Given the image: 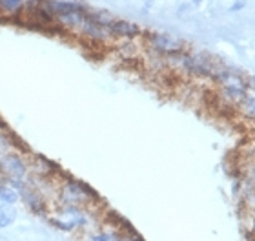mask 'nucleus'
<instances>
[{"instance_id":"nucleus-1","label":"nucleus","mask_w":255,"mask_h":241,"mask_svg":"<svg viewBox=\"0 0 255 241\" xmlns=\"http://www.w3.org/2000/svg\"><path fill=\"white\" fill-rule=\"evenodd\" d=\"M212 80H215V84L219 86V93L223 97V101L228 104H237L241 106V102L245 101L250 88H248V79L237 70L226 68V66L219 64L215 68L212 75Z\"/></svg>"},{"instance_id":"nucleus-2","label":"nucleus","mask_w":255,"mask_h":241,"mask_svg":"<svg viewBox=\"0 0 255 241\" xmlns=\"http://www.w3.org/2000/svg\"><path fill=\"white\" fill-rule=\"evenodd\" d=\"M0 176L2 181L20 188L29 179V161L24 157V154L13 148L0 157Z\"/></svg>"},{"instance_id":"nucleus-3","label":"nucleus","mask_w":255,"mask_h":241,"mask_svg":"<svg viewBox=\"0 0 255 241\" xmlns=\"http://www.w3.org/2000/svg\"><path fill=\"white\" fill-rule=\"evenodd\" d=\"M140 38H142L144 46L148 48V51L160 55L164 59L186 49V42L182 38L168 31H144Z\"/></svg>"},{"instance_id":"nucleus-4","label":"nucleus","mask_w":255,"mask_h":241,"mask_svg":"<svg viewBox=\"0 0 255 241\" xmlns=\"http://www.w3.org/2000/svg\"><path fill=\"white\" fill-rule=\"evenodd\" d=\"M59 198L64 205H75V207H84L90 201H101L93 188L71 177H66L59 187Z\"/></svg>"},{"instance_id":"nucleus-5","label":"nucleus","mask_w":255,"mask_h":241,"mask_svg":"<svg viewBox=\"0 0 255 241\" xmlns=\"http://www.w3.org/2000/svg\"><path fill=\"white\" fill-rule=\"evenodd\" d=\"M53 223L62 231H75L77 227H82L86 223V218L82 214L80 207L75 205H64L59 209V214L53 218Z\"/></svg>"},{"instance_id":"nucleus-6","label":"nucleus","mask_w":255,"mask_h":241,"mask_svg":"<svg viewBox=\"0 0 255 241\" xmlns=\"http://www.w3.org/2000/svg\"><path fill=\"white\" fill-rule=\"evenodd\" d=\"M108 29L112 33L113 40H135V38L142 37L144 33L140 26H137L131 20H126V18H113Z\"/></svg>"},{"instance_id":"nucleus-7","label":"nucleus","mask_w":255,"mask_h":241,"mask_svg":"<svg viewBox=\"0 0 255 241\" xmlns=\"http://www.w3.org/2000/svg\"><path fill=\"white\" fill-rule=\"evenodd\" d=\"M18 192H20V199L26 201V205L33 210V212L42 214L44 210H46V199H44L42 192H40L37 187H33L31 183L26 181L20 188H18Z\"/></svg>"},{"instance_id":"nucleus-8","label":"nucleus","mask_w":255,"mask_h":241,"mask_svg":"<svg viewBox=\"0 0 255 241\" xmlns=\"http://www.w3.org/2000/svg\"><path fill=\"white\" fill-rule=\"evenodd\" d=\"M29 170H35V174H37L35 177H38V179H49L51 176L57 174L59 168L55 165H51L46 157L37 156L33 157V161H29Z\"/></svg>"},{"instance_id":"nucleus-9","label":"nucleus","mask_w":255,"mask_h":241,"mask_svg":"<svg viewBox=\"0 0 255 241\" xmlns=\"http://www.w3.org/2000/svg\"><path fill=\"white\" fill-rule=\"evenodd\" d=\"M26 0H0V16H20Z\"/></svg>"},{"instance_id":"nucleus-10","label":"nucleus","mask_w":255,"mask_h":241,"mask_svg":"<svg viewBox=\"0 0 255 241\" xmlns=\"http://www.w3.org/2000/svg\"><path fill=\"white\" fill-rule=\"evenodd\" d=\"M18 199H20V192H18V188L13 187L11 183L0 181V203L15 205Z\"/></svg>"},{"instance_id":"nucleus-11","label":"nucleus","mask_w":255,"mask_h":241,"mask_svg":"<svg viewBox=\"0 0 255 241\" xmlns=\"http://www.w3.org/2000/svg\"><path fill=\"white\" fill-rule=\"evenodd\" d=\"M15 209L11 207V205H4L0 207V229H5V227H9L13 221H15Z\"/></svg>"},{"instance_id":"nucleus-12","label":"nucleus","mask_w":255,"mask_h":241,"mask_svg":"<svg viewBox=\"0 0 255 241\" xmlns=\"http://www.w3.org/2000/svg\"><path fill=\"white\" fill-rule=\"evenodd\" d=\"M241 108H243V112H245L246 117L254 119L255 121V95H250V93H248V97L241 102Z\"/></svg>"},{"instance_id":"nucleus-13","label":"nucleus","mask_w":255,"mask_h":241,"mask_svg":"<svg viewBox=\"0 0 255 241\" xmlns=\"http://www.w3.org/2000/svg\"><path fill=\"white\" fill-rule=\"evenodd\" d=\"M9 150H13V145H11V137L7 134H4L2 130H0V157L7 154Z\"/></svg>"},{"instance_id":"nucleus-14","label":"nucleus","mask_w":255,"mask_h":241,"mask_svg":"<svg viewBox=\"0 0 255 241\" xmlns=\"http://www.w3.org/2000/svg\"><path fill=\"white\" fill-rule=\"evenodd\" d=\"M90 241H119V238L115 234H108V232H102V234H95Z\"/></svg>"},{"instance_id":"nucleus-15","label":"nucleus","mask_w":255,"mask_h":241,"mask_svg":"<svg viewBox=\"0 0 255 241\" xmlns=\"http://www.w3.org/2000/svg\"><path fill=\"white\" fill-rule=\"evenodd\" d=\"M119 241H144V240L138 236L137 232L133 231V232H128V234H124V236H121V238H119Z\"/></svg>"},{"instance_id":"nucleus-16","label":"nucleus","mask_w":255,"mask_h":241,"mask_svg":"<svg viewBox=\"0 0 255 241\" xmlns=\"http://www.w3.org/2000/svg\"><path fill=\"white\" fill-rule=\"evenodd\" d=\"M246 7V0H235L234 4L230 5V13H237V11L245 9Z\"/></svg>"},{"instance_id":"nucleus-17","label":"nucleus","mask_w":255,"mask_h":241,"mask_svg":"<svg viewBox=\"0 0 255 241\" xmlns=\"http://www.w3.org/2000/svg\"><path fill=\"white\" fill-rule=\"evenodd\" d=\"M191 7H193V5H191V2H182V4L179 5V9H177V15H179V16H184L188 13V11L191 9Z\"/></svg>"},{"instance_id":"nucleus-18","label":"nucleus","mask_w":255,"mask_h":241,"mask_svg":"<svg viewBox=\"0 0 255 241\" xmlns=\"http://www.w3.org/2000/svg\"><path fill=\"white\" fill-rule=\"evenodd\" d=\"M248 88H250L252 91H255V75L248 79Z\"/></svg>"},{"instance_id":"nucleus-19","label":"nucleus","mask_w":255,"mask_h":241,"mask_svg":"<svg viewBox=\"0 0 255 241\" xmlns=\"http://www.w3.org/2000/svg\"><path fill=\"white\" fill-rule=\"evenodd\" d=\"M204 0H191V5H201Z\"/></svg>"},{"instance_id":"nucleus-20","label":"nucleus","mask_w":255,"mask_h":241,"mask_svg":"<svg viewBox=\"0 0 255 241\" xmlns=\"http://www.w3.org/2000/svg\"><path fill=\"white\" fill-rule=\"evenodd\" d=\"M254 212V220H252V231H254V234H255V210H252Z\"/></svg>"},{"instance_id":"nucleus-21","label":"nucleus","mask_w":255,"mask_h":241,"mask_svg":"<svg viewBox=\"0 0 255 241\" xmlns=\"http://www.w3.org/2000/svg\"><path fill=\"white\" fill-rule=\"evenodd\" d=\"M0 181H2V176H0Z\"/></svg>"},{"instance_id":"nucleus-22","label":"nucleus","mask_w":255,"mask_h":241,"mask_svg":"<svg viewBox=\"0 0 255 241\" xmlns=\"http://www.w3.org/2000/svg\"><path fill=\"white\" fill-rule=\"evenodd\" d=\"M144 2H146V0H144Z\"/></svg>"}]
</instances>
